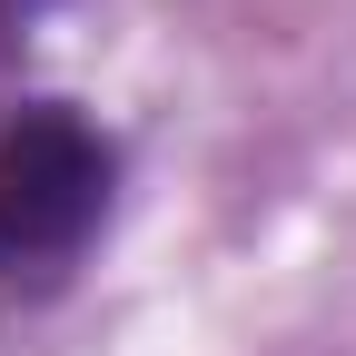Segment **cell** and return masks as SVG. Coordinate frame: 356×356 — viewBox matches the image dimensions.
<instances>
[{
  "mask_svg": "<svg viewBox=\"0 0 356 356\" xmlns=\"http://www.w3.org/2000/svg\"><path fill=\"white\" fill-rule=\"evenodd\" d=\"M119 198V149L70 99H30L0 129V277H60Z\"/></svg>",
  "mask_w": 356,
  "mask_h": 356,
  "instance_id": "1",
  "label": "cell"
},
{
  "mask_svg": "<svg viewBox=\"0 0 356 356\" xmlns=\"http://www.w3.org/2000/svg\"><path fill=\"white\" fill-rule=\"evenodd\" d=\"M30 10H40V0H0V40H10V30H20Z\"/></svg>",
  "mask_w": 356,
  "mask_h": 356,
  "instance_id": "2",
  "label": "cell"
}]
</instances>
